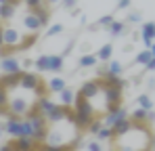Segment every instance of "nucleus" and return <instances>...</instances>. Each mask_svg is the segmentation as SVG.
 <instances>
[{
	"mask_svg": "<svg viewBox=\"0 0 155 151\" xmlns=\"http://www.w3.org/2000/svg\"><path fill=\"white\" fill-rule=\"evenodd\" d=\"M44 120H46V126H44V134L38 143V149H52V151L78 149L84 132L76 124L71 107H63L57 103V107L48 116H44Z\"/></svg>",
	"mask_w": 155,
	"mask_h": 151,
	"instance_id": "obj_1",
	"label": "nucleus"
},
{
	"mask_svg": "<svg viewBox=\"0 0 155 151\" xmlns=\"http://www.w3.org/2000/svg\"><path fill=\"white\" fill-rule=\"evenodd\" d=\"M153 130L149 124H134L113 134L109 141V151H153Z\"/></svg>",
	"mask_w": 155,
	"mask_h": 151,
	"instance_id": "obj_2",
	"label": "nucleus"
},
{
	"mask_svg": "<svg viewBox=\"0 0 155 151\" xmlns=\"http://www.w3.org/2000/svg\"><path fill=\"white\" fill-rule=\"evenodd\" d=\"M130 113L124 109V105L122 107H117L115 111H111V113H107L103 118V126H107V128H113V126L117 124V122H122V120H128Z\"/></svg>",
	"mask_w": 155,
	"mask_h": 151,
	"instance_id": "obj_3",
	"label": "nucleus"
},
{
	"mask_svg": "<svg viewBox=\"0 0 155 151\" xmlns=\"http://www.w3.org/2000/svg\"><path fill=\"white\" fill-rule=\"evenodd\" d=\"M0 67H2V72H4L6 76L23 72V69H21V63H19L13 55H8V57H0Z\"/></svg>",
	"mask_w": 155,
	"mask_h": 151,
	"instance_id": "obj_4",
	"label": "nucleus"
},
{
	"mask_svg": "<svg viewBox=\"0 0 155 151\" xmlns=\"http://www.w3.org/2000/svg\"><path fill=\"white\" fill-rule=\"evenodd\" d=\"M153 36H155V23H153V21H149V23L143 25V42H145L147 49L153 46Z\"/></svg>",
	"mask_w": 155,
	"mask_h": 151,
	"instance_id": "obj_5",
	"label": "nucleus"
},
{
	"mask_svg": "<svg viewBox=\"0 0 155 151\" xmlns=\"http://www.w3.org/2000/svg\"><path fill=\"white\" fill-rule=\"evenodd\" d=\"M46 88H48V92H57V95H59V92H63L67 86H65V80H63V78H57V76H54L52 80L46 82Z\"/></svg>",
	"mask_w": 155,
	"mask_h": 151,
	"instance_id": "obj_6",
	"label": "nucleus"
},
{
	"mask_svg": "<svg viewBox=\"0 0 155 151\" xmlns=\"http://www.w3.org/2000/svg\"><path fill=\"white\" fill-rule=\"evenodd\" d=\"M59 99H61L59 105H63V107H71V105H74V99H76V92H74L71 88H65L63 92H59Z\"/></svg>",
	"mask_w": 155,
	"mask_h": 151,
	"instance_id": "obj_7",
	"label": "nucleus"
},
{
	"mask_svg": "<svg viewBox=\"0 0 155 151\" xmlns=\"http://www.w3.org/2000/svg\"><path fill=\"white\" fill-rule=\"evenodd\" d=\"M147 113H149V111H145V109L138 107V109H134V111L130 113V120H132L134 124H149V122H147Z\"/></svg>",
	"mask_w": 155,
	"mask_h": 151,
	"instance_id": "obj_8",
	"label": "nucleus"
},
{
	"mask_svg": "<svg viewBox=\"0 0 155 151\" xmlns=\"http://www.w3.org/2000/svg\"><path fill=\"white\" fill-rule=\"evenodd\" d=\"M61 69H63V57L48 55V72H61Z\"/></svg>",
	"mask_w": 155,
	"mask_h": 151,
	"instance_id": "obj_9",
	"label": "nucleus"
},
{
	"mask_svg": "<svg viewBox=\"0 0 155 151\" xmlns=\"http://www.w3.org/2000/svg\"><path fill=\"white\" fill-rule=\"evenodd\" d=\"M138 107L140 109H145V111H151L153 109V101H151V97L149 95H138Z\"/></svg>",
	"mask_w": 155,
	"mask_h": 151,
	"instance_id": "obj_10",
	"label": "nucleus"
},
{
	"mask_svg": "<svg viewBox=\"0 0 155 151\" xmlns=\"http://www.w3.org/2000/svg\"><path fill=\"white\" fill-rule=\"evenodd\" d=\"M111 55H113V46H111V44H105V46H101V50L97 52V59H101V61H109Z\"/></svg>",
	"mask_w": 155,
	"mask_h": 151,
	"instance_id": "obj_11",
	"label": "nucleus"
},
{
	"mask_svg": "<svg viewBox=\"0 0 155 151\" xmlns=\"http://www.w3.org/2000/svg\"><path fill=\"white\" fill-rule=\"evenodd\" d=\"M97 55H84L82 59H80V67H94L97 65Z\"/></svg>",
	"mask_w": 155,
	"mask_h": 151,
	"instance_id": "obj_12",
	"label": "nucleus"
},
{
	"mask_svg": "<svg viewBox=\"0 0 155 151\" xmlns=\"http://www.w3.org/2000/svg\"><path fill=\"white\" fill-rule=\"evenodd\" d=\"M34 65H36V69H38V72H48V55L38 57V59L34 61Z\"/></svg>",
	"mask_w": 155,
	"mask_h": 151,
	"instance_id": "obj_13",
	"label": "nucleus"
},
{
	"mask_svg": "<svg viewBox=\"0 0 155 151\" xmlns=\"http://www.w3.org/2000/svg\"><path fill=\"white\" fill-rule=\"evenodd\" d=\"M122 72H124V67H122L120 61H111V63L107 65V74L109 76H120Z\"/></svg>",
	"mask_w": 155,
	"mask_h": 151,
	"instance_id": "obj_14",
	"label": "nucleus"
},
{
	"mask_svg": "<svg viewBox=\"0 0 155 151\" xmlns=\"http://www.w3.org/2000/svg\"><path fill=\"white\" fill-rule=\"evenodd\" d=\"M111 136H113V130L107 128V126H103V128L97 132V141H99V143H101V141H111Z\"/></svg>",
	"mask_w": 155,
	"mask_h": 151,
	"instance_id": "obj_15",
	"label": "nucleus"
},
{
	"mask_svg": "<svg viewBox=\"0 0 155 151\" xmlns=\"http://www.w3.org/2000/svg\"><path fill=\"white\" fill-rule=\"evenodd\" d=\"M151 59H153V57H151L149 49H147V50H140V52L136 55V63H140V65H147V63H149Z\"/></svg>",
	"mask_w": 155,
	"mask_h": 151,
	"instance_id": "obj_16",
	"label": "nucleus"
},
{
	"mask_svg": "<svg viewBox=\"0 0 155 151\" xmlns=\"http://www.w3.org/2000/svg\"><path fill=\"white\" fill-rule=\"evenodd\" d=\"M109 32H111V36H120L124 32V23L122 21H113V23L109 25Z\"/></svg>",
	"mask_w": 155,
	"mask_h": 151,
	"instance_id": "obj_17",
	"label": "nucleus"
},
{
	"mask_svg": "<svg viewBox=\"0 0 155 151\" xmlns=\"http://www.w3.org/2000/svg\"><path fill=\"white\" fill-rule=\"evenodd\" d=\"M23 4L27 8H40V6L46 4V0H23Z\"/></svg>",
	"mask_w": 155,
	"mask_h": 151,
	"instance_id": "obj_18",
	"label": "nucleus"
},
{
	"mask_svg": "<svg viewBox=\"0 0 155 151\" xmlns=\"http://www.w3.org/2000/svg\"><path fill=\"white\" fill-rule=\"evenodd\" d=\"M0 151H19V149H15L13 141H8V143H4V145L0 147ZM29 151H40V149H38V147H34V149H29Z\"/></svg>",
	"mask_w": 155,
	"mask_h": 151,
	"instance_id": "obj_19",
	"label": "nucleus"
},
{
	"mask_svg": "<svg viewBox=\"0 0 155 151\" xmlns=\"http://www.w3.org/2000/svg\"><path fill=\"white\" fill-rule=\"evenodd\" d=\"M61 32H63V25H52L51 29H48V36H57V34H61Z\"/></svg>",
	"mask_w": 155,
	"mask_h": 151,
	"instance_id": "obj_20",
	"label": "nucleus"
},
{
	"mask_svg": "<svg viewBox=\"0 0 155 151\" xmlns=\"http://www.w3.org/2000/svg\"><path fill=\"white\" fill-rule=\"evenodd\" d=\"M88 151H103L101 149V143L99 141H90L88 143Z\"/></svg>",
	"mask_w": 155,
	"mask_h": 151,
	"instance_id": "obj_21",
	"label": "nucleus"
},
{
	"mask_svg": "<svg viewBox=\"0 0 155 151\" xmlns=\"http://www.w3.org/2000/svg\"><path fill=\"white\" fill-rule=\"evenodd\" d=\"M113 21H115V19H113V17H111V15H107V17H103V19H101V21H99V25H107V27H109V25L113 23Z\"/></svg>",
	"mask_w": 155,
	"mask_h": 151,
	"instance_id": "obj_22",
	"label": "nucleus"
},
{
	"mask_svg": "<svg viewBox=\"0 0 155 151\" xmlns=\"http://www.w3.org/2000/svg\"><path fill=\"white\" fill-rule=\"evenodd\" d=\"M117 6H120V8H128L130 0H117Z\"/></svg>",
	"mask_w": 155,
	"mask_h": 151,
	"instance_id": "obj_23",
	"label": "nucleus"
},
{
	"mask_svg": "<svg viewBox=\"0 0 155 151\" xmlns=\"http://www.w3.org/2000/svg\"><path fill=\"white\" fill-rule=\"evenodd\" d=\"M138 19H140V17H138L136 13H132V15H130V17H128V21H130V23H136Z\"/></svg>",
	"mask_w": 155,
	"mask_h": 151,
	"instance_id": "obj_24",
	"label": "nucleus"
},
{
	"mask_svg": "<svg viewBox=\"0 0 155 151\" xmlns=\"http://www.w3.org/2000/svg\"><path fill=\"white\" fill-rule=\"evenodd\" d=\"M147 69H149V72H155V59H151V61L147 63Z\"/></svg>",
	"mask_w": 155,
	"mask_h": 151,
	"instance_id": "obj_25",
	"label": "nucleus"
},
{
	"mask_svg": "<svg viewBox=\"0 0 155 151\" xmlns=\"http://www.w3.org/2000/svg\"><path fill=\"white\" fill-rule=\"evenodd\" d=\"M63 4H65V6H67V8H71V6H74V4H76V0H63Z\"/></svg>",
	"mask_w": 155,
	"mask_h": 151,
	"instance_id": "obj_26",
	"label": "nucleus"
},
{
	"mask_svg": "<svg viewBox=\"0 0 155 151\" xmlns=\"http://www.w3.org/2000/svg\"><path fill=\"white\" fill-rule=\"evenodd\" d=\"M57 2H61V0H46V4L51 6V4H57Z\"/></svg>",
	"mask_w": 155,
	"mask_h": 151,
	"instance_id": "obj_27",
	"label": "nucleus"
},
{
	"mask_svg": "<svg viewBox=\"0 0 155 151\" xmlns=\"http://www.w3.org/2000/svg\"><path fill=\"white\" fill-rule=\"evenodd\" d=\"M149 52H151V57H153V59H155V44H153V46H151V49H149Z\"/></svg>",
	"mask_w": 155,
	"mask_h": 151,
	"instance_id": "obj_28",
	"label": "nucleus"
},
{
	"mask_svg": "<svg viewBox=\"0 0 155 151\" xmlns=\"http://www.w3.org/2000/svg\"><path fill=\"white\" fill-rule=\"evenodd\" d=\"M4 136V128H2V124H0V139Z\"/></svg>",
	"mask_w": 155,
	"mask_h": 151,
	"instance_id": "obj_29",
	"label": "nucleus"
},
{
	"mask_svg": "<svg viewBox=\"0 0 155 151\" xmlns=\"http://www.w3.org/2000/svg\"><path fill=\"white\" fill-rule=\"evenodd\" d=\"M153 151H155V136H153Z\"/></svg>",
	"mask_w": 155,
	"mask_h": 151,
	"instance_id": "obj_30",
	"label": "nucleus"
},
{
	"mask_svg": "<svg viewBox=\"0 0 155 151\" xmlns=\"http://www.w3.org/2000/svg\"><path fill=\"white\" fill-rule=\"evenodd\" d=\"M40 151H52V149H40Z\"/></svg>",
	"mask_w": 155,
	"mask_h": 151,
	"instance_id": "obj_31",
	"label": "nucleus"
},
{
	"mask_svg": "<svg viewBox=\"0 0 155 151\" xmlns=\"http://www.w3.org/2000/svg\"><path fill=\"white\" fill-rule=\"evenodd\" d=\"M4 2H6V0H0V4H4Z\"/></svg>",
	"mask_w": 155,
	"mask_h": 151,
	"instance_id": "obj_32",
	"label": "nucleus"
},
{
	"mask_svg": "<svg viewBox=\"0 0 155 151\" xmlns=\"http://www.w3.org/2000/svg\"><path fill=\"white\" fill-rule=\"evenodd\" d=\"M0 29H2V21H0Z\"/></svg>",
	"mask_w": 155,
	"mask_h": 151,
	"instance_id": "obj_33",
	"label": "nucleus"
},
{
	"mask_svg": "<svg viewBox=\"0 0 155 151\" xmlns=\"http://www.w3.org/2000/svg\"><path fill=\"white\" fill-rule=\"evenodd\" d=\"M153 40H155V36H153Z\"/></svg>",
	"mask_w": 155,
	"mask_h": 151,
	"instance_id": "obj_34",
	"label": "nucleus"
}]
</instances>
